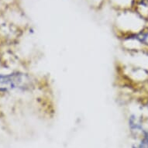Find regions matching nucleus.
Returning <instances> with one entry per match:
<instances>
[{"mask_svg":"<svg viewBox=\"0 0 148 148\" xmlns=\"http://www.w3.org/2000/svg\"><path fill=\"white\" fill-rule=\"evenodd\" d=\"M136 36L139 41L142 44V46L143 47V48L145 50H148V27L136 33Z\"/></svg>","mask_w":148,"mask_h":148,"instance_id":"nucleus-4","label":"nucleus"},{"mask_svg":"<svg viewBox=\"0 0 148 148\" xmlns=\"http://www.w3.org/2000/svg\"><path fill=\"white\" fill-rule=\"evenodd\" d=\"M36 80L34 76L20 71L3 75L0 74V91H28L34 89Z\"/></svg>","mask_w":148,"mask_h":148,"instance_id":"nucleus-1","label":"nucleus"},{"mask_svg":"<svg viewBox=\"0 0 148 148\" xmlns=\"http://www.w3.org/2000/svg\"><path fill=\"white\" fill-rule=\"evenodd\" d=\"M119 73L122 78L129 85H146L148 84V69L130 64H123L119 66Z\"/></svg>","mask_w":148,"mask_h":148,"instance_id":"nucleus-2","label":"nucleus"},{"mask_svg":"<svg viewBox=\"0 0 148 148\" xmlns=\"http://www.w3.org/2000/svg\"><path fill=\"white\" fill-rule=\"evenodd\" d=\"M143 116H139L136 113H131L128 119L129 126L131 130V131L134 133H138L140 132L143 134V132L145 131L143 128V123H142Z\"/></svg>","mask_w":148,"mask_h":148,"instance_id":"nucleus-3","label":"nucleus"},{"mask_svg":"<svg viewBox=\"0 0 148 148\" xmlns=\"http://www.w3.org/2000/svg\"><path fill=\"white\" fill-rule=\"evenodd\" d=\"M133 148H148V131H144L142 134L140 140Z\"/></svg>","mask_w":148,"mask_h":148,"instance_id":"nucleus-5","label":"nucleus"},{"mask_svg":"<svg viewBox=\"0 0 148 148\" xmlns=\"http://www.w3.org/2000/svg\"><path fill=\"white\" fill-rule=\"evenodd\" d=\"M147 3H148V0H147Z\"/></svg>","mask_w":148,"mask_h":148,"instance_id":"nucleus-6","label":"nucleus"}]
</instances>
